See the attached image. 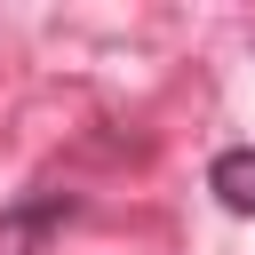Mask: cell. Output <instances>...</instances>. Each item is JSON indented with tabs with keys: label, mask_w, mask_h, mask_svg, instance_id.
I'll use <instances>...</instances> for the list:
<instances>
[{
	"label": "cell",
	"mask_w": 255,
	"mask_h": 255,
	"mask_svg": "<svg viewBox=\"0 0 255 255\" xmlns=\"http://www.w3.org/2000/svg\"><path fill=\"white\" fill-rule=\"evenodd\" d=\"M207 191H215L231 215H255V143H231V151H215V167H207Z\"/></svg>",
	"instance_id": "obj_2"
},
{
	"label": "cell",
	"mask_w": 255,
	"mask_h": 255,
	"mask_svg": "<svg viewBox=\"0 0 255 255\" xmlns=\"http://www.w3.org/2000/svg\"><path fill=\"white\" fill-rule=\"evenodd\" d=\"M80 215L72 191H24L16 207H0V255H48V239Z\"/></svg>",
	"instance_id": "obj_1"
}]
</instances>
